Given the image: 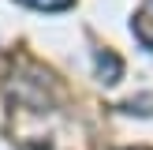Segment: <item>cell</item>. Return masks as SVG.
Returning a JSON list of instances; mask_svg holds the SVG:
<instances>
[{
    "label": "cell",
    "instance_id": "cell-1",
    "mask_svg": "<svg viewBox=\"0 0 153 150\" xmlns=\"http://www.w3.org/2000/svg\"><path fill=\"white\" fill-rule=\"evenodd\" d=\"M94 64H97V75H101V82H105V86H112V82H120V79H123V60H120L112 49H97Z\"/></svg>",
    "mask_w": 153,
    "mask_h": 150
},
{
    "label": "cell",
    "instance_id": "cell-2",
    "mask_svg": "<svg viewBox=\"0 0 153 150\" xmlns=\"http://www.w3.org/2000/svg\"><path fill=\"white\" fill-rule=\"evenodd\" d=\"M19 4L37 8V11H64V8H71L75 0H19Z\"/></svg>",
    "mask_w": 153,
    "mask_h": 150
}]
</instances>
